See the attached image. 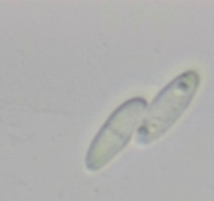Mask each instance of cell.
I'll list each match as a JSON object with an SVG mask.
<instances>
[{"label": "cell", "instance_id": "cell-2", "mask_svg": "<svg viewBox=\"0 0 214 201\" xmlns=\"http://www.w3.org/2000/svg\"><path fill=\"white\" fill-rule=\"evenodd\" d=\"M146 107L145 98L136 96L127 100L112 112L88 148L85 158L87 170H101L127 146Z\"/></svg>", "mask_w": 214, "mask_h": 201}, {"label": "cell", "instance_id": "cell-1", "mask_svg": "<svg viewBox=\"0 0 214 201\" xmlns=\"http://www.w3.org/2000/svg\"><path fill=\"white\" fill-rule=\"evenodd\" d=\"M199 84L201 77L195 70H187L167 84L154 97L136 130V142L149 144L166 134L187 110Z\"/></svg>", "mask_w": 214, "mask_h": 201}]
</instances>
